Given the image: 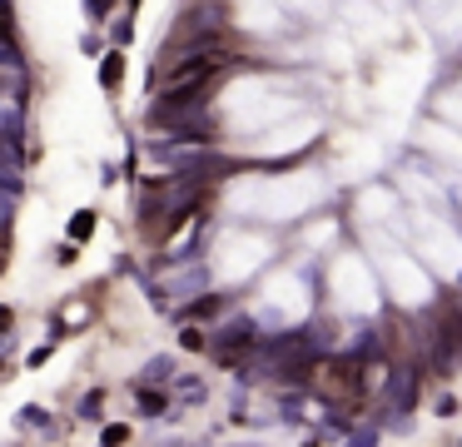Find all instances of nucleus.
<instances>
[{
	"instance_id": "nucleus-1",
	"label": "nucleus",
	"mask_w": 462,
	"mask_h": 447,
	"mask_svg": "<svg viewBox=\"0 0 462 447\" xmlns=\"http://www.w3.org/2000/svg\"><path fill=\"white\" fill-rule=\"evenodd\" d=\"M90 228H95V214H75V219H70V233H75V238H85Z\"/></svg>"
},
{
	"instance_id": "nucleus-2",
	"label": "nucleus",
	"mask_w": 462,
	"mask_h": 447,
	"mask_svg": "<svg viewBox=\"0 0 462 447\" xmlns=\"http://www.w3.org/2000/svg\"><path fill=\"white\" fill-rule=\"evenodd\" d=\"M219 303H224V298H199V303H194V318H214Z\"/></svg>"
},
{
	"instance_id": "nucleus-3",
	"label": "nucleus",
	"mask_w": 462,
	"mask_h": 447,
	"mask_svg": "<svg viewBox=\"0 0 462 447\" xmlns=\"http://www.w3.org/2000/svg\"><path fill=\"white\" fill-rule=\"evenodd\" d=\"M184 348L199 353V348H204V333H199V328H184Z\"/></svg>"
},
{
	"instance_id": "nucleus-4",
	"label": "nucleus",
	"mask_w": 462,
	"mask_h": 447,
	"mask_svg": "<svg viewBox=\"0 0 462 447\" xmlns=\"http://www.w3.org/2000/svg\"><path fill=\"white\" fill-rule=\"evenodd\" d=\"M119 80V55H110V60H105V85H115Z\"/></svg>"
},
{
	"instance_id": "nucleus-5",
	"label": "nucleus",
	"mask_w": 462,
	"mask_h": 447,
	"mask_svg": "<svg viewBox=\"0 0 462 447\" xmlns=\"http://www.w3.org/2000/svg\"><path fill=\"white\" fill-rule=\"evenodd\" d=\"M139 403H144L149 413H159V408H164V398H159V393H139Z\"/></svg>"
}]
</instances>
